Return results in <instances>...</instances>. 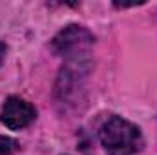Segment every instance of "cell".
<instances>
[{"instance_id": "cell-1", "label": "cell", "mask_w": 157, "mask_h": 155, "mask_svg": "<svg viewBox=\"0 0 157 155\" xmlns=\"http://www.w3.org/2000/svg\"><path fill=\"white\" fill-rule=\"evenodd\" d=\"M99 139L108 155H135L144 146L141 130L121 117H110L101 126Z\"/></svg>"}, {"instance_id": "cell-2", "label": "cell", "mask_w": 157, "mask_h": 155, "mask_svg": "<svg viewBox=\"0 0 157 155\" xmlns=\"http://www.w3.org/2000/svg\"><path fill=\"white\" fill-rule=\"evenodd\" d=\"M93 35L86 28L68 26L51 40V49L64 59H78L93 46Z\"/></svg>"}, {"instance_id": "cell-3", "label": "cell", "mask_w": 157, "mask_h": 155, "mask_svg": "<svg viewBox=\"0 0 157 155\" xmlns=\"http://www.w3.org/2000/svg\"><path fill=\"white\" fill-rule=\"evenodd\" d=\"M37 117V110L20 97H9L0 112V120L9 130H22L29 126Z\"/></svg>"}, {"instance_id": "cell-4", "label": "cell", "mask_w": 157, "mask_h": 155, "mask_svg": "<svg viewBox=\"0 0 157 155\" xmlns=\"http://www.w3.org/2000/svg\"><path fill=\"white\" fill-rule=\"evenodd\" d=\"M17 150V142L11 137L0 135V155H13Z\"/></svg>"}, {"instance_id": "cell-5", "label": "cell", "mask_w": 157, "mask_h": 155, "mask_svg": "<svg viewBox=\"0 0 157 155\" xmlns=\"http://www.w3.org/2000/svg\"><path fill=\"white\" fill-rule=\"evenodd\" d=\"M6 51H7V47H6V44L0 40V64H2V60H4V57H6Z\"/></svg>"}]
</instances>
